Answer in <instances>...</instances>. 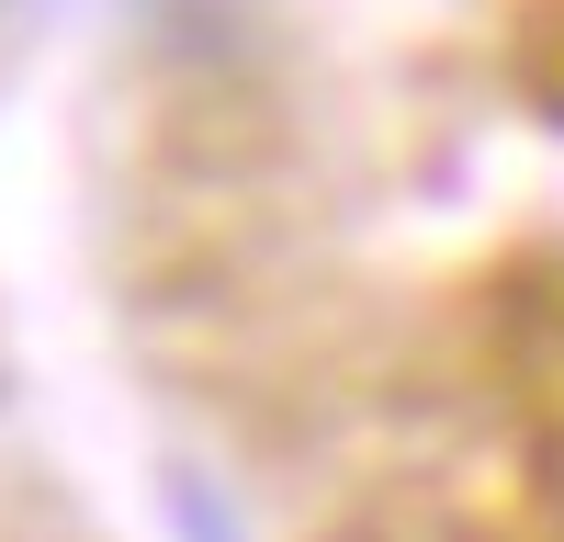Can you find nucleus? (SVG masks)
I'll return each instance as SVG.
<instances>
[{
	"label": "nucleus",
	"instance_id": "obj_1",
	"mask_svg": "<svg viewBox=\"0 0 564 542\" xmlns=\"http://www.w3.org/2000/svg\"><path fill=\"white\" fill-rule=\"evenodd\" d=\"M0 395H12V373H0Z\"/></svg>",
	"mask_w": 564,
	"mask_h": 542
}]
</instances>
